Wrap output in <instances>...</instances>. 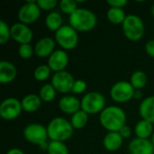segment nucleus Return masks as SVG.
<instances>
[{
    "label": "nucleus",
    "mask_w": 154,
    "mask_h": 154,
    "mask_svg": "<svg viewBox=\"0 0 154 154\" xmlns=\"http://www.w3.org/2000/svg\"><path fill=\"white\" fill-rule=\"evenodd\" d=\"M99 120L101 125L109 132H119L125 125L126 116L119 106H110L101 112Z\"/></svg>",
    "instance_id": "f257e3e1"
},
{
    "label": "nucleus",
    "mask_w": 154,
    "mask_h": 154,
    "mask_svg": "<svg viewBox=\"0 0 154 154\" xmlns=\"http://www.w3.org/2000/svg\"><path fill=\"white\" fill-rule=\"evenodd\" d=\"M69 25L77 32H89L95 28L97 23L96 14L85 8H78L69 15Z\"/></svg>",
    "instance_id": "f03ea898"
},
{
    "label": "nucleus",
    "mask_w": 154,
    "mask_h": 154,
    "mask_svg": "<svg viewBox=\"0 0 154 154\" xmlns=\"http://www.w3.org/2000/svg\"><path fill=\"white\" fill-rule=\"evenodd\" d=\"M73 126L65 118H53L47 126L48 136L51 141L64 142L69 140L73 134Z\"/></svg>",
    "instance_id": "7ed1b4c3"
},
{
    "label": "nucleus",
    "mask_w": 154,
    "mask_h": 154,
    "mask_svg": "<svg viewBox=\"0 0 154 154\" xmlns=\"http://www.w3.org/2000/svg\"><path fill=\"white\" fill-rule=\"evenodd\" d=\"M123 32L128 40L133 42L139 41L144 34V23L143 20L135 14L126 15L123 23Z\"/></svg>",
    "instance_id": "20e7f679"
},
{
    "label": "nucleus",
    "mask_w": 154,
    "mask_h": 154,
    "mask_svg": "<svg viewBox=\"0 0 154 154\" xmlns=\"http://www.w3.org/2000/svg\"><path fill=\"white\" fill-rule=\"evenodd\" d=\"M105 108L106 98L99 92H88L81 99V109L88 115L101 113Z\"/></svg>",
    "instance_id": "39448f33"
},
{
    "label": "nucleus",
    "mask_w": 154,
    "mask_h": 154,
    "mask_svg": "<svg viewBox=\"0 0 154 154\" xmlns=\"http://www.w3.org/2000/svg\"><path fill=\"white\" fill-rule=\"evenodd\" d=\"M55 40L64 50H72L79 42L78 32L70 25H63L55 32Z\"/></svg>",
    "instance_id": "423d86ee"
},
{
    "label": "nucleus",
    "mask_w": 154,
    "mask_h": 154,
    "mask_svg": "<svg viewBox=\"0 0 154 154\" xmlns=\"http://www.w3.org/2000/svg\"><path fill=\"white\" fill-rule=\"evenodd\" d=\"M135 89L128 81H119L113 85L110 90L112 99L117 103H125L134 97Z\"/></svg>",
    "instance_id": "0eeeda50"
},
{
    "label": "nucleus",
    "mask_w": 154,
    "mask_h": 154,
    "mask_svg": "<svg viewBox=\"0 0 154 154\" xmlns=\"http://www.w3.org/2000/svg\"><path fill=\"white\" fill-rule=\"evenodd\" d=\"M23 136L27 142L38 145L45 143L49 138L47 127L40 124H31L27 125L23 130Z\"/></svg>",
    "instance_id": "6e6552de"
},
{
    "label": "nucleus",
    "mask_w": 154,
    "mask_h": 154,
    "mask_svg": "<svg viewBox=\"0 0 154 154\" xmlns=\"http://www.w3.org/2000/svg\"><path fill=\"white\" fill-rule=\"evenodd\" d=\"M41 15V8L37 1H27L18 11V19L20 23L30 24L38 20Z\"/></svg>",
    "instance_id": "1a4fd4ad"
},
{
    "label": "nucleus",
    "mask_w": 154,
    "mask_h": 154,
    "mask_svg": "<svg viewBox=\"0 0 154 154\" xmlns=\"http://www.w3.org/2000/svg\"><path fill=\"white\" fill-rule=\"evenodd\" d=\"M74 82L75 79L73 76L69 72L63 70L54 73L51 78V84L54 87L56 91L62 94H67L69 92H71Z\"/></svg>",
    "instance_id": "9d476101"
},
{
    "label": "nucleus",
    "mask_w": 154,
    "mask_h": 154,
    "mask_svg": "<svg viewBox=\"0 0 154 154\" xmlns=\"http://www.w3.org/2000/svg\"><path fill=\"white\" fill-rule=\"evenodd\" d=\"M22 110V103L14 97H8L3 100L0 105V116L5 120H14L17 118Z\"/></svg>",
    "instance_id": "9b49d317"
},
{
    "label": "nucleus",
    "mask_w": 154,
    "mask_h": 154,
    "mask_svg": "<svg viewBox=\"0 0 154 154\" xmlns=\"http://www.w3.org/2000/svg\"><path fill=\"white\" fill-rule=\"evenodd\" d=\"M11 38L21 44H27L32 39V32L26 24L16 23L11 26Z\"/></svg>",
    "instance_id": "f8f14e48"
},
{
    "label": "nucleus",
    "mask_w": 154,
    "mask_h": 154,
    "mask_svg": "<svg viewBox=\"0 0 154 154\" xmlns=\"http://www.w3.org/2000/svg\"><path fill=\"white\" fill-rule=\"evenodd\" d=\"M69 63V56L63 50H56L48 58V66L50 69L56 72L65 70Z\"/></svg>",
    "instance_id": "ddd939ff"
},
{
    "label": "nucleus",
    "mask_w": 154,
    "mask_h": 154,
    "mask_svg": "<svg viewBox=\"0 0 154 154\" xmlns=\"http://www.w3.org/2000/svg\"><path fill=\"white\" fill-rule=\"evenodd\" d=\"M131 154H153L154 145L148 139H134L129 145Z\"/></svg>",
    "instance_id": "4468645a"
},
{
    "label": "nucleus",
    "mask_w": 154,
    "mask_h": 154,
    "mask_svg": "<svg viewBox=\"0 0 154 154\" xmlns=\"http://www.w3.org/2000/svg\"><path fill=\"white\" fill-rule=\"evenodd\" d=\"M60 109L69 115H74L81 109V101L73 96H65L59 101Z\"/></svg>",
    "instance_id": "2eb2a0df"
},
{
    "label": "nucleus",
    "mask_w": 154,
    "mask_h": 154,
    "mask_svg": "<svg viewBox=\"0 0 154 154\" xmlns=\"http://www.w3.org/2000/svg\"><path fill=\"white\" fill-rule=\"evenodd\" d=\"M55 48V42L50 37H44L37 42L34 47L35 54L40 58L50 57Z\"/></svg>",
    "instance_id": "dca6fc26"
},
{
    "label": "nucleus",
    "mask_w": 154,
    "mask_h": 154,
    "mask_svg": "<svg viewBox=\"0 0 154 154\" xmlns=\"http://www.w3.org/2000/svg\"><path fill=\"white\" fill-rule=\"evenodd\" d=\"M17 74L15 66L6 60L0 62V82L2 84H7L14 80Z\"/></svg>",
    "instance_id": "f3484780"
},
{
    "label": "nucleus",
    "mask_w": 154,
    "mask_h": 154,
    "mask_svg": "<svg viewBox=\"0 0 154 154\" xmlns=\"http://www.w3.org/2000/svg\"><path fill=\"white\" fill-rule=\"evenodd\" d=\"M139 113L143 120L154 123V96L146 97L140 105Z\"/></svg>",
    "instance_id": "a211bd4d"
},
{
    "label": "nucleus",
    "mask_w": 154,
    "mask_h": 154,
    "mask_svg": "<svg viewBox=\"0 0 154 154\" xmlns=\"http://www.w3.org/2000/svg\"><path fill=\"white\" fill-rule=\"evenodd\" d=\"M123 137L119 132H108L106 134L103 143L105 148L109 152L117 151L123 144Z\"/></svg>",
    "instance_id": "6ab92c4d"
},
{
    "label": "nucleus",
    "mask_w": 154,
    "mask_h": 154,
    "mask_svg": "<svg viewBox=\"0 0 154 154\" xmlns=\"http://www.w3.org/2000/svg\"><path fill=\"white\" fill-rule=\"evenodd\" d=\"M21 103L23 110H24L25 112L32 113L40 108L42 105V99L40 96H37L35 94H29L22 99Z\"/></svg>",
    "instance_id": "aec40b11"
},
{
    "label": "nucleus",
    "mask_w": 154,
    "mask_h": 154,
    "mask_svg": "<svg viewBox=\"0 0 154 154\" xmlns=\"http://www.w3.org/2000/svg\"><path fill=\"white\" fill-rule=\"evenodd\" d=\"M134 132H135V134L137 135V138L148 139L153 134L152 124L148 122V121H145V120L142 119L135 125Z\"/></svg>",
    "instance_id": "412c9836"
},
{
    "label": "nucleus",
    "mask_w": 154,
    "mask_h": 154,
    "mask_svg": "<svg viewBox=\"0 0 154 154\" xmlns=\"http://www.w3.org/2000/svg\"><path fill=\"white\" fill-rule=\"evenodd\" d=\"M45 24L47 28L51 32H57L62 27V17L58 12H51L45 19Z\"/></svg>",
    "instance_id": "4be33fe9"
},
{
    "label": "nucleus",
    "mask_w": 154,
    "mask_h": 154,
    "mask_svg": "<svg viewBox=\"0 0 154 154\" xmlns=\"http://www.w3.org/2000/svg\"><path fill=\"white\" fill-rule=\"evenodd\" d=\"M106 16L108 21L113 24H123L126 18L125 13L123 8L116 7H110L106 13Z\"/></svg>",
    "instance_id": "5701e85b"
},
{
    "label": "nucleus",
    "mask_w": 154,
    "mask_h": 154,
    "mask_svg": "<svg viewBox=\"0 0 154 154\" xmlns=\"http://www.w3.org/2000/svg\"><path fill=\"white\" fill-rule=\"evenodd\" d=\"M88 121V115L80 109L74 115H72L70 119V124L75 129H82L86 126Z\"/></svg>",
    "instance_id": "b1692460"
},
{
    "label": "nucleus",
    "mask_w": 154,
    "mask_h": 154,
    "mask_svg": "<svg viewBox=\"0 0 154 154\" xmlns=\"http://www.w3.org/2000/svg\"><path fill=\"white\" fill-rule=\"evenodd\" d=\"M130 83L135 90H140L145 87L147 83V76L143 71L136 70L132 74Z\"/></svg>",
    "instance_id": "393cba45"
},
{
    "label": "nucleus",
    "mask_w": 154,
    "mask_h": 154,
    "mask_svg": "<svg viewBox=\"0 0 154 154\" xmlns=\"http://www.w3.org/2000/svg\"><path fill=\"white\" fill-rule=\"evenodd\" d=\"M56 97V89L51 84H45L40 89V97L44 102H51Z\"/></svg>",
    "instance_id": "a878e982"
},
{
    "label": "nucleus",
    "mask_w": 154,
    "mask_h": 154,
    "mask_svg": "<svg viewBox=\"0 0 154 154\" xmlns=\"http://www.w3.org/2000/svg\"><path fill=\"white\" fill-rule=\"evenodd\" d=\"M47 152L49 154H69V150L63 142L51 141L49 145Z\"/></svg>",
    "instance_id": "bb28decb"
},
{
    "label": "nucleus",
    "mask_w": 154,
    "mask_h": 154,
    "mask_svg": "<svg viewBox=\"0 0 154 154\" xmlns=\"http://www.w3.org/2000/svg\"><path fill=\"white\" fill-rule=\"evenodd\" d=\"M51 69L48 65H40L33 71V77L37 81H44L51 76Z\"/></svg>",
    "instance_id": "cd10ccee"
},
{
    "label": "nucleus",
    "mask_w": 154,
    "mask_h": 154,
    "mask_svg": "<svg viewBox=\"0 0 154 154\" xmlns=\"http://www.w3.org/2000/svg\"><path fill=\"white\" fill-rule=\"evenodd\" d=\"M77 1L75 0H61L59 3L60 8V10L68 14H71L72 13H74L77 9H78V5H77Z\"/></svg>",
    "instance_id": "c85d7f7f"
},
{
    "label": "nucleus",
    "mask_w": 154,
    "mask_h": 154,
    "mask_svg": "<svg viewBox=\"0 0 154 154\" xmlns=\"http://www.w3.org/2000/svg\"><path fill=\"white\" fill-rule=\"evenodd\" d=\"M11 38V27L4 22L0 21V44H5Z\"/></svg>",
    "instance_id": "c756f323"
},
{
    "label": "nucleus",
    "mask_w": 154,
    "mask_h": 154,
    "mask_svg": "<svg viewBox=\"0 0 154 154\" xmlns=\"http://www.w3.org/2000/svg\"><path fill=\"white\" fill-rule=\"evenodd\" d=\"M33 51H34V50L32 49V47L29 43H27V44H20V46L18 48V54L23 60L30 59L32 57Z\"/></svg>",
    "instance_id": "7c9ffc66"
},
{
    "label": "nucleus",
    "mask_w": 154,
    "mask_h": 154,
    "mask_svg": "<svg viewBox=\"0 0 154 154\" xmlns=\"http://www.w3.org/2000/svg\"><path fill=\"white\" fill-rule=\"evenodd\" d=\"M37 5L42 10L44 11H51L56 7L58 2L56 0H38Z\"/></svg>",
    "instance_id": "2f4dec72"
},
{
    "label": "nucleus",
    "mask_w": 154,
    "mask_h": 154,
    "mask_svg": "<svg viewBox=\"0 0 154 154\" xmlns=\"http://www.w3.org/2000/svg\"><path fill=\"white\" fill-rule=\"evenodd\" d=\"M86 89H87L86 81H84L82 79H78V80H75L71 92L74 94H81V93H84L86 91Z\"/></svg>",
    "instance_id": "473e14b6"
},
{
    "label": "nucleus",
    "mask_w": 154,
    "mask_h": 154,
    "mask_svg": "<svg viewBox=\"0 0 154 154\" xmlns=\"http://www.w3.org/2000/svg\"><path fill=\"white\" fill-rule=\"evenodd\" d=\"M106 3L111 6V7H116V8H122L127 5V0H107Z\"/></svg>",
    "instance_id": "72a5a7b5"
},
{
    "label": "nucleus",
    "mask_w": 154,
    "mask_h": 154,
    "mask_svg": "<svg viewBox=\"0 0 154 154\" xmlns=\"http://www.w3.org/2000/svg\"><path fill=\"white\" fill-rule=\"evenodd\" d=\"M145 50H146V52L148 53V55L154 58V40H151L146 43Z\"/></svg>",
    "instance_id": "f704fd0d"
},
{
    "label": "nucleus",
    "mask_w": 154,
    "mask_h": 154,
    "mask_svg": "<svg viewBox=\"0 0 154 154\" xmlns=\"http://www.w3.org/2000/svg\"><path fill=\"white\" fill-rule=\"evenodd\" d=\"M119 134H121V136L125 139L126 138H129L131 134H132V131H131V128L127 125H125L120 131H119Z\"/></svg>",
    "instance_id": "c9c22d12"
},
{
    "label": "nucleus",
    "mask_w": 154,
    "mask_h": 154,
    "mask_svg": "<svg viewBox=\"0 0 154 154\" xmlns=\"http://www.w3.org/2000/svg\"><path fill=\"white\" fill-rule=\"evenodd\" d=\"M6 154H24V152L20 150V149H17V148H14V149H11L7 152Z\"/></svg>",
    "instance_id": "e433bc0d"
},
{
    "label": "nucleus",
    "mask_w": 154,
    "mask_h": 154,
    "mask_svg": "<svg viewBox=\"0 0 154 154\" xmlns=\"http://www.w3.org/2000/svg\"><path fill=\"white\" fill-rule=\"evenodd\" d=\"M141 97H142V93H141V91H140V90H135L134 95V97H135V98H140Z\"/></svg>",
    "instance_id": "4c0bfd02"
},
{
    "label": "nucleus",
    "mask_w": 154,
    "mask_h": 154,
    "mask_svg": "<svg viewBox=\"0 0 154 154\" xmlns=\"http://www.w3.org/2000/svg\"><path fill=\"white\" fill-rule=\"evenodd\" d=\"M151 12H152V14L154 16V4L152 5V9H151Z\"/></svg>",
    "instance_id": "58836bf2"
},
{
    "label": "nucleus",
    "mask_w": 154,
    "mask_h": 154,
    "mask_svg": "<svg viewBox=\"0 0 154 154\" xmlns=\"http://www.w3.org/2000/svg\"><path fill=\"white\" fill-rule=\"evenodd\" d=\"M152 144L154 145V132L153 134H152Z\"/></svg>",
    "instance_id": "ea45409f"
}]
</instances>
